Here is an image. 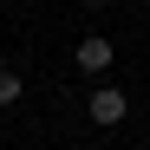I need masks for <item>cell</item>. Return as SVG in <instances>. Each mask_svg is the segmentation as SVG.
<instances>
[{
	"instance_id": "6da1fadb",
	"label": "cell",
	"mask_w": 150,
	"mask_h": 150,
	"mask_svg": "<svg viewBox=\"0 0 150 150\" xmlns=\"http://www.w3.org/2000/svg\"><path fill=\"white\" fill-rule=\"evenodd\" d=\"M72 65H79L85 79H105V72L117 65V39H105V33H85L79 46H72Z\"/></svg>"
},
{
	"instance_id": "7a4b0ae2",
	"label": "cell",
	"mask_w": 150,
	"mask_h": 150,
	"mask_svg": "<svg viewBox=\"0 0 150 150\" xmlns=\"http://www.w3.org/2000/svg\"><path fill=\"white\" fill-rule=\"evenodd\" d=\"M85 111H91V124H98V131H111V124H124V117H131V98H124L117 85H91Z\"/></svg>"
},
{
	"instance_id": "3957f363",
	"label": "cell",
	"mask_w": 150,
	"mask_h": 150,
	"mask_svg": "<svg viewBox=\"0 0 150 150\" xmlns=\"http://www.w3.org/2000/svg\"><path fill=\"white\" fill-rule=\"evenodd\" d=\"M20 98H26V85H20V72H7V65H0V111H13Z\"/></svg>"
}]
</instances>
